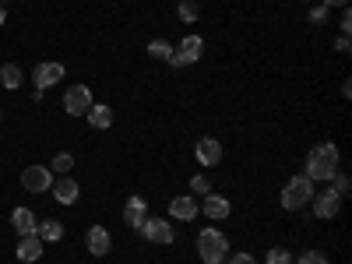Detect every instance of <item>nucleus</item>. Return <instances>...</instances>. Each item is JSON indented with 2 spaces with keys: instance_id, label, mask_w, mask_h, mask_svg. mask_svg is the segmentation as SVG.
Wrapping results in <instances>:
<instances>
[{
  "instance_id": "obj_9",
  "label": "nucleus",
  "mask_w": 352,
  "mask_h": 264,
  "mask_svg": "<svg viewBox=\"0 0 352 264\" xmlns=\"http://www.w3.org/2000/svg\"><path fill=\"white\" fill-rule=\"evenodd\" d=\"M194 159H197L204 169L219 166V162H222V144H219V138H201V141L194 144Z\"/></svg>"
},
{
  "instance_id": "obj_8",
  "label": "nucleus",
  "mask_w": 352,
  "mask_h": 264,
  "mask_svg": "<svg viewBox=\"0 0 352 264\" xmlns=\"http://www.w3.org/2000/svg\"><path fill=\"white\" fill-rule=\"evenodd\" d=\"M64 64H56V60H50V64H39L36 71H32V81H36V88L39 92H46V88H53V85H60L64 81Z\"/></svg>"
},
{
  "instance_id": "obj_33",
  "label": "nucleus",
  "mask_w": 352,
  "mask_h": 264,
  "mask_svg": "<svg viewBox=\"0 0 352 264\" xmlns=\"http://www.w3.org/2000/svg\"><path fill=\"white\" fill-rule=\"evenodd\" d=\"M4 21H8V8H4V4H0V25H4Z\"/></svg>"
},
{
  "instance_id": "obj_2",
  "label": "nucleus",
  "mask_w": 352,
  "mask_h": 264,
  "mask_svg": "<svg viewBox=\"0 0 352 264\" xmlns=\"http://www.w3.org/2000/svg\"><path fill=\"white\" fill-rule=\"evenodd\" d=\"M197 254L204 264H226L229 257V240H226V232L219 226H208V229H201L197 232Z\"/></svg>"
},
{
  "instance_id": "obj_30",
  "label": "nucleus",
  "mask_w": 352,
  "mask_h": 264,
  "mask_svg": "<svg viewBox=\"0 0 352 264\" xmlns=\"http://www.w3.org/2000/svg\"><path fill=\"white\" fill-rule=\"evenodd\" d=\"M338 28H342V36H349V32H352V14H349V8H342V18H338Z\"/></svg>"
},
{
  "instance_id": "obj_24",
  "label": "nucleus",
  "mask_w": 352,
  "mask_h": 264,
  "mask_svg": "<svg viewBox=\"0 0 352 264\" xmlns=\"http://www.w3.org/2000/svg\"><path fill=\"white\" fill-rule=\"evenodd\" d=\"M176 18H180V21H197V4H194V0H180V4H176Z\"/></svg>"
},
{
  "instance_id": "obj_27",
  "label": "nucleus",
  "mask_w": 352,
  "mask_h": 264,
  "mask_svg": "<svg viewBox=\"0 0 352 264\" xmlns=\"http://www.w3.org/2000/svg\"><path fill=\"white\" fill-rule=\"evenodd\" d=\"M264 264H292V254L285 247H272L268 254H264Z\"/></svg>"
},
{
  "instance_id": "obj_11",
  "label": "nucleus",
  "mask_w": 352,
  "mask_h": 264,
  "mask_svg": "<svg viewBox=\"0 0 352 264\" xmlns=\"http://www.w3.org/2000/svg\"><path fill=\"white\" fill-rule=\"evenodd\" d=\"M310 204H314V215L317 219H335L338 208H342V197L335 190H320V194L310 197Z\"/></svg>"
},
{
  "instance_id": "obj_14",
  "label": "nucleus",
  "mask_w": 352,
  "mask_h": 264,
  "mask_svg": "<svg viewBox=\"0 0 352 264\" xmlns=\"http://www.w3.org/2000/svg\"><path fill=\"white\" fill-rule=\"evenodd\" d=\"M201 212L208 215V219H219V222H222V219H229V215H232V204H229V197H222V194H215V190H212V194H204Z\"/></svg>"
},
{
  "instance_id": "obj_12",
  "label": "nucleus",
  "mask_w": 352,
  "mask_h": 264,
  "mask_svg": "<svg viewBox=\"0 0 352 264\" xmlns=\"http://www.w3.org/2000/svg\"><path fill=\"white\" fill-rule=\"evenodd\" d=\"M85 247H88V254H96V257H106L109 254V247H113V236H109V229L106 226H92L85 232Z\"/></svg>"
},
{
  "instance_id": "obj_4",
  "label": "nucleus",
  "mask_w": 352,
  "mask_h": 264,
  "mask_svg": "<svg viewBox=\"0 0 352 264\" xmlns=\"http://www.w3.org/2000/svg\"><path fill=\"white\" fill-rule=\"evenodd\" d=\"M204 56V39L201 36H184L180 39V46L173 50V56H169V67H187V64H197Z\"/></svg>"
},
{
  "instance_id": "obj_26",
  "label": "nucleus",
  "mask_w": 352,
  "mask_h": 264,
  "mask_svg": "<svg viewBox=\"0 0 352 264\" xmlns=\"http://www.w3.org/2000/svg\"><path fill=\"white\" fill-rule=\"evenodd\" d=\"M292 264H331V261H328V254H324V250H303Z\"/></svg>"
},
{
  "instance_id": "obj_13",
  "label": "nucleus",
  "mask_w": 352,
  "mask_h": 264,
  "mask_svg": "<svg viewBox=\"0 0 352 264\" xmlns=\"http://www.w3.org/2000/svg\"><path fill=\"white\" fill-rule=\"evenodd\" d=\"M144 219H148V201H144L141 194L127 197V204H124V226L141 229V222H144Z\"/></svg>"
},
{
  "instance_id": "obj_34",
  "label": "nucleus",
  "mask_w": 352,
  "mask_h": 264,
  "mask_svg": "<svg viewBox=\"0 0 352 264\" xmlns=\"http://www.w3.org/2000/svg\"><path fill=\"white\" fill-rule=\"evenodd\" d=\"M0 120H4V106H0Z\"/></svg>"
},
{
  "instance_id": "obj_5",
  "label": "nucleus",
  "mask_w": 352,
  "mask_h": 264,
  "mask_svg": "<svg viewBox=\"0 0 352 264\" xmlns=\"http://www.w3.org/2000/svg\"><path fill=\"white\" fill-rule=\"evenodd\" d=\"M138 232H141V236L148 240L152 247H169V243L176 240V232H173V222H169V219H144Z\"/></svg>"
},
{
  "instance_id": "obj_17",
  "label": "nucleus",
  "mask_w": 352,
  "mask_h": 264,
  "mask_svg": "<svg viewBox=\"0 0 352 264\" xmlns=\"http://www.w3.org/2000/svg\"><path fill=\"white\" fill-rule=\"evenodd\" d=\"M53 197L60 201V204H74L78 201V194H81V187H78V180H71V176H60V180H53Z\"/></svg>"
},
{
  "instance_id": "obj_7",
  "label": "nucleus",
  "mask_w": 352,
  "mask_h": 264,
  "mask_svg": "<svg viewBox=\"0 0 352 264\" xmlns=\"http://www.w3.org/2000/svg\"><path fill=\"white\" fill-rule=\"evenodd\" d=\"M88 109H92V92H88L85 85H71L64 92V113L67 116H85Z\"/></svg>"
},
{
  "instance_id": "obj_23",
  "label": "nucleus",
  "mask_w": 352,
  "mask_h": 264,
  "mask_svg": "<svg viewBox=\"0 0 352 264\" xmlns=\"http://www.w3.org/2000/svg\"><path fill=\"white\" fill-rule=\"evenodd\" d=\"M148 56H152V60H169L173 46H169L166 39H152V43H148Z\"/></svg>"
},
{
  "instance_id": "obj_15",
  "label": "nucleus",
  "mask_w": 352,
  "mask_h": 264,
  "mask_svg": "<svg viewBox=\"0 0 352 264\" xmlns=\"http://www.w3.org/2000/svg\"><path fill=\"white\" fill-rule=\"evenodd\" d=\"M43 250H46V243L36 236V232H32V236H18V261H25V264H36L39 257H43Z\"/></svg>"
},
{
  "instance_id": "obj_10",
  "label": "nucleus",
  "mask_w": 352,
  "mask_h": 264,
  "mask_svg": "<svg viewBox=\"0 0 352 264\" xmlns=\"http://www.w3.org/2000/svg\"><path fill=\"white\" fill-rule=\"evenodd\" d=\"M201 215V204L194 201V194H180L169 201V219H180V222H194Z\"/></svg>"
},
{
  "instance_id": "obj_21",
  "label": "nucleus",
  "mask_w": 352,
  "mask_h": 264,
  "mask_svg": "<svg viewBox=\"0 0 352 264\" xmlns=\"http://www.w3.org/2000/svg\"><path fill=\"white\" fill-rule=\"evenodd\" d=\"M328 184H331V190H335V194H338L342 201H345V197L352 194V180H349V173H342V169H338V173L331 176V180H328Z\"/></svg>"
},
{
  "instance_id": "obj_36",
  "label": "nucleus",
  "mask_w": 352,
  "mask_h": 264,
  "mask_svg": "<svg viewBox=\"0 0 352 264\" xmlns=\"http://www.w3.org/2000/svg\"><path fill=\"white\" fill-rule=\"evenodd\" d=\"M0 4H4V0H0Z\"/></svg>"
},
{
  "instance_id": "obj_32",
  "label": "nucleus",
  "mask_w": 352,
  "mask_h": 264,
  "mask_svg": "<svg viewBox=\"0 0 352 264\" xmlns=\"http://www.w3.org/2000/svg\"><path fill=\"white\" fill-rule=\"evenodd\" d=\"M320 4L331 11V8H349V0H320Z\"/></svg>"
},
{
  "instance_id": "obj_25",
  "label": "nucleus",
  "mask_w": 352,
  "mask_h": 264,
  "mask_svg": "<svg viewBox=\"0 0 352 264\" xmlns=\"http://www.w3.org/2000/svg\"><path fill=\"white\" fill-rule=\"evenodd\" d=\"M190 194H212V180H208V176H204V173H194L190 176Z\"/></svg>"
},
{
  "instance_id": "obj_6",
  "label": "nucleus",
  "mask_w": 352,
  "mask_h": 264,
  "mask_svg": "<svg viewBox=\"0 0 352 264\" xmlns=\"http://www.w3.org/2000/svg\"><path fill=\"white\" fill-rule=\"evenodd\" d=\"M21 187H25L28 194H46V190L53 187L50 166H28V169H21Z\"/></svg>"
},
{
  "instance_id": "obj_31",
  "label": "nucleus",
  "mask_w": 352,
  "mask_h": 264,
  "mask_svg": "<svg viewBox=\"0 0 352 264\" xmlns=\"http://www.w3.org/2000/svg\"><path fill=\"white\" fill-rule=\"evenodd\" d=\"M335 50H338V53H349V50H352V43H349V36H338V43H335Z\"/></svg>"
},
{
  "instance_id": "obj_19",
  "label": "nucleus",
  "mask_w": 352,
  "mask_h": 264,
  "mask_svg": "<svg viewBox=\"0 0 352 264\" xmlns=\"http://www.w3.org/2000/svg\"><path fill=\"white\" fill-rule=\"evenodd\" d=\"M36 236L43 243H56V240H64V222L60 219H43L39 229H36Z\"/></svg>"
},
{
  "instance_id": "obj_35",
  "label": "nucleus",
  "mask_w": 352,
  "mask_h": 264,
  "mask_svg": "<svg viewBox=\"0 0 352 264\" xmlns=\"http://www.w3.org/2000/svg\"><path fill=\"white\" fill-rule=\"evenodd\" d=\"M303 4H314V0H303Z\"/></svg>"
},
{
  "instance_id": "obj_3",
  "label": "nucleus",
  "mask_w": 352,
  "mask_h": 264,
  "mask_svg": "<svg viewBox=\"0 0 352 264\" xmlns=\"http://www.w3.org/2000/svg\"><path fill=\"white\" fill-rule=\"evenodd\" d=\"M317 190H314V180H307V176L300 173V176H292V180L285 184V190H282V208L285 212H300V208H307L310 204V197H314Z\"/></svg>"
},
{
  "instance_id": "obj_18",
  "label": "nucleus",
  "mask_w": 352,
  "mask_h": 264,
  "mask_svg": "<svg viewBox=\"0 0 352 264\" xmlns=\"http://www.w3.org/2000/svg\"><path fill=\"white\" fill-rule=\"evenodd\" d=\"M85 116H88V124H92L96 131H109L113 127V106H106V102H92V109H88Z\"/></svg>"
},
{
  "instance_id": "obj_22",
  "label": "nucleus",
  "mask_w": 352,
  "mask_h": 264,
  "mask_svg": "<svg viewBox=\"0 0 352 264\" xmlns=\"http://www.w3.org/2000/svg\"><path fill=\"white\" fill-rule=\"evenodd\" d=\"M71 169H74V155H71V152L53 155V162H50V173H60V176H67Z\"/></svg>"
},
{
  "instance_id": "obj_29",
  "label": "nucleus",
  "mask_w": 352,
  "mask_h": 264,
  "mask_svg": "<svg viewBox=\"0 0 352 264\" xmlns=\"http://www.w3.org/2000/svg\"><path fill=\"white\" fill-rule=\"evenodd\" d=\"M226 264H257V257H254V254H247V250H240V254H229V257H226Z\"/></svg>"
},
{
  "instance_id": "obj_20",
  "label": "nucleus",
  "mask_w": 352,
  "mask_h": 264,
  "mask_svg": "<svg viewBox=\"0 0 352 264\" xmlns=\"http://www.w3.org/2000/svg\"><path fill=\"white\" fill-rule=\"evenodd\" d=\"M21 81H25V74H21V67H18V64H4V67H0V85H4V88L18 92Z\"/></svg>"
},
{
  "instance_id": "obj_1",
  "label": "nucleus",
  "mask_w": 352,
  "mask_h": 264,
  "mask_svg": "<svg viewBox=\"0 0 352 264\" xmlns=\"http://www.w3.org/2000/svg\"><path fill=\"white\" fill-rule=\"evenodd\" d=\"M338 162H342V155H338V148H335L331 141L314 144L310 155H307V173H303V176H307V180H314V184H328L331 176L342 169Z\"/></svg>"
},
{
  "instance_id": "obj_16",
  "label": "nucleus",
  "mask_w": 352,
  "mask_h": 264,
  "mask_svg": "<svg viewBox=\"0 0 352 264\" xmlns=\"http://www.w3.org/2000/svg\"><path fill=\"white\" fill-rule=\"evenodd\" d=\"M11 226H14L18 236H32V232L39 229V219H36L32 208H14L11 212Z\"/></svg>"
},
{
  "instance_id": "obj_28",
  "label": "nucleus",
  "mask_w": 352,
  "mask_h": 264,
  "mask_svg": "<svg viewBox=\"0 0 352 264\" xmlns=\"http://www.w3.org/2000/svg\"><path fill=\"white\" fill-rule=\"evenodd\" d=\"M328 14H331V11H328L324 4H314V8H310V21H314V25H324Z\"/></svg>"
}]
</instances>
